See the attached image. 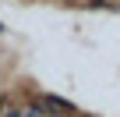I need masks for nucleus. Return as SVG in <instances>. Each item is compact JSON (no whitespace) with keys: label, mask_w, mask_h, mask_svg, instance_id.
Returning a JSON list of instances; mask_svg holds the SVG:
<instances>
[{"label":"nucleus","mask_w":120,"mask_h":117,"mask_svg":"<svg viewBox=\"0 0 120 117\" xmlns=\"http://www.w3.org/2000/svg\"><path fill=\"white\" fill-rule=\"evenodd\" d=\"M0 32H4V25H0Z\"/></svg>","instance_id":"nucleus-1"}]
</instances>
